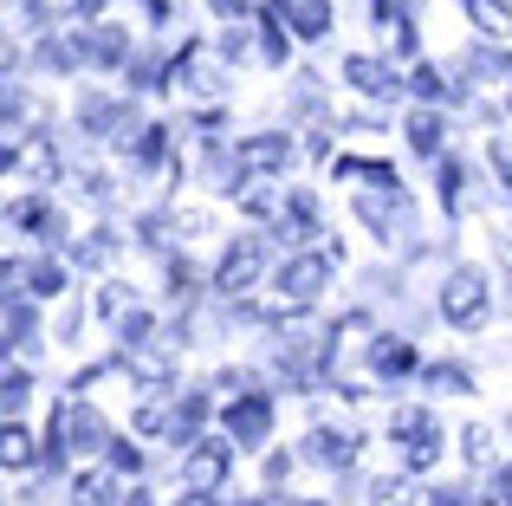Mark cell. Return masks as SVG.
I'll return each mask as SVG.
<instances>
[{"label": "cell", "instance_id": "1", "mask_svg": "<svg viewBox=\"0 0 512 506\" xmlns=\"http://www.w3.org/2000/svg\"><path fill=\"white\" fill-rule=\"evenodd\" d=\"M448 312H454V318H474V312H480V279H474V273H461V279H454Z\"/></svg>", "mask_w": 512, "mask_h": 506}, {"label": "cell", "instance_id": "2", "mask_svg": "<svg viewBox=\"0 0 512 506\" xmlns=\"http://www.w3.org/2000/svg\"><path fill=\"white\" fill-rule=\"evenodd\" d=\"M26 448L33 442H26L20 429H0V461H26Z\"/></svg>", "mask_w": 512, "mask_h": 506}]
</instances>
